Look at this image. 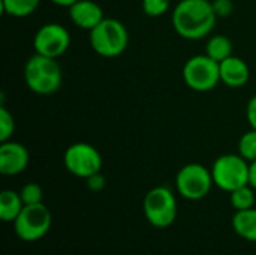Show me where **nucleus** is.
Instances as JSON below:
<instances>
[{
	"label": "nucleus",
	"mask_w": 256,
	"mask_h": 255,
	"mask_svg": "<svg viewBox=\"0 0 256 255\" xmlns=\"http://www.w3.org/2000/svg\"><path fill=\"white\" fill-rule=\"evenodd\" d=\"M177 35L188 41L207 38L218 21V12L210 0H180L171 15Z\"/></svg>",
	"instance_id": "nucleus-1"
},
{
	"label": "nucleus",
	"mask_w": 256,
	"mask_h": 255,
	"mask_svg": "<svg viewBox=\"0 0 256 255\" xmlns=\"http://www.w3.org/2000/svg\"><path fill=\"white\" fill-rule=\"evenodd\" d=\"M26 86L36 95L46 96L56 93L63 81L62 66L57 59L34 53L24 65L22 71Z\"/></svg>",
	"instance_id": "nucleus-2"
},
{
	"label": "nucleus",
	"mask_w": 256,
	"mask_h": 255,
	"mask_svg": "<svg viewBox=\"0 0 256 255\" xmlns=\"http://www.w3.org/2000/svg\"><path fill=\"white\" fill-rule=\"evenodd\" d=\"M88 33L90 47L100 57H118L126 51L129 45L128 29L122 21L116 18H104Z\"/></svg>",
	"instance_id": "nucleus-3"
},
{
	"label": "nucleus",
	"mask_w": 256,
	"mask_h": 255,
	"mask_svg": "<svg viewBox=\"0 0 256 255\" xmlns=\"http://www.w3.org/2000/svg\"><path fill=\"white\" fill-rule=\"evenodd\" d=\"M142 210L150 225L154 228H168L178 215L177 197L168 186H154L146 194Z\"/></svg>",
	"instance_id": "nucleus-4"
},
{
	"label": "nucleus",
	"mask_w": 256,
	"mask_h": 255,
	"mask_svg": "<svg viewBox=\"0 0 256 255\" xmlns=\"http://www.w3.org/2000/svg\"><path fill=\"white\" fill-rule=\"evenodd\" d=\"M249 164L238 153L220 155L210 168L214 186L230 194L237 188L249 185Z\"/></svg>",
	"instance_id": "nucleus-5"
},
{
	"label": "nucleus",
	"mask_w": 256,
	"mask_h": 255,
	"mask_svg": "<svg viewBox=\"0 0 256 255\" xmlns=\"http://www.w3.org/2000/svg\"><path fill=\"white\" fill-rule=\"evenodd\" d=\"M214 186L212 170L198 162L183 165L176 176V189L184 200L200 201L206 198Z\"/></svg>",
	"instance_id": "nucleus-6"
},
{
	"label": "nucleus",
	"mask_w": 256,
	"mask_h": 255,
	"mask_svg": "<svg viewBox=\"0 0 256 255\" xmlns=\"http://www.w3.org/2000/svg\"><path fill=\"white\" fill-rule=\"evenodd\" d=\"M12 224L20 240L38 242L48 234L52 225V216L44 203L27 204Z\"/></svg>",
	"instance_id": "nucleus-7"
},
{
	"label": "nucleus",
	"mask_w": 256,
	"mask_h": 255,
	"mask_svg": "<svg viewBox=\"0 0 256 255\" xmlns=\"http://www.w3.org/2000/svg\"><path fill=\"white\" fill-rule=\"evenodd\" d=\"M183 81L194 92H210L220 83L219 62L207 54H198L186 60L183 66Z\"/></svg>",
	"instance_id": "nucleus-8"
},
{
	"label": "nucleus",
	"mask_w": 256,
	"mask_h": 255,
	"mask_svg": "<svg viewBox=\"0 0 256 255\" xmlns=\"http://www.w3.org/2000/svg\"><path fill=\"white\" fill-rule=\"evenodd\" d=\"M64 168L78 179H87L102 170V156L99 150L88 143H74L63 155Z\"/></svg>",
	"instance_id": "nucleus-9"
},
{
	"label": "nucleus",
	"mask_w": 256,
	"mask_h": 255,
	"mask_svg": "<svg viewBox=\"0 0 256 255\" xmlns=\"http://www.w3.org/2000/svg\"><path fill=\"white\" fill-rule=\"evenodd\" d=\"M70 47L69 30L58 23H46L40 26L33 36L34 53L58 59Z\"/></svg>",
	"instance_id": "nucleus-10"
},
{
	"label": "nucleus",
	"mask_w": 256,
	"mask_h": 255,
	"mask_svg": "<svg viewBox=\"0 0 256 255\" xmlns=\"http://www.w3.org/2000/svg\"><path fill=\"white\" fill-rule=\"evenodd\" d=\"M30 162V153L27 147L18 141H3L0 144V173L3 176L21 174Z\"/></svg>",
	"instance_id": "nucleus-11"
},
{
	"label": "nucleus",
	"mask_w": 256,
	"mask_h": 255,
	"mask_svg": "<svg viewBox=\"0 0 256 255\" xmlns=\"http://www.w3.org/2000/svg\"><path fill=\"white\" fill-rule=\"evenodd\" d=\"M70 21L82 30L90 32L94 29L105 17L102 8L93 0H78L69 8Z\"/></svg>",
	"instance_id": "nucleus-12"
},
{
	"label": "nucleus",
	"mask_w": 256,
	"mask_h": 255,
	"mask_svg": "<svg viewBox=\"0 0 256 255\" xmlns=\"http://www.w3.org/2000/svg\"><path fill=\"white\" fill-rule=\"evenodd\" d=\"M219 71H220V83L226 84L231 89H240L246 86L250 78L249 65L243 59L234 54L219 63Z\"/></svg>",
	"instance_id": "nucleus-13"
},
{
	"label": "nucleus",
	"mask_w": 256,
	"mask_h": 255,
	"mask_svg": "<svg viewBox=\"0 0 256 255\" xmlns=\"http://www.w3.org/2000/svg\"><path fill=\"white\" fill-rule=\"evenodd\" d=\"M231 224L237 236L248 242H256V207L236 210Z\"/></svg>",
	"instance_id": "nucleus-14"
},
{
	"label": "nucleus",
	"mask_w": 256,
	"mask_h": 255,
	"mask_svg": "<svg viewBox=\"0 0 256 255\" xmlns=\"http://www.w3.org/2000/svg\"><path fill=\"white\" fill-rule=\"evenodd\" d=\"M26 204L21 200L20 192L12 189H4L0 192V219L4 222H14L21 213Z\"/></svg>",
	"instance_id": "nucleus-15"
},
{
	"label": "nucleus",
	"mask_w": 256,
	"mask_h": 255,
	"mask_svg": "<svg viewBox=\"0 0 256 255\" xmlns=\"http://www.w3.org/2000/svg\"><path fill=\"white\" fill-rule=\"evenodd\" d=\"M206 54L216 62H222L232 56V42L225 35H214L206 44Z\"/></svg>",
	"instance_id": "nucleus-16"
},
{
	"label": "nucleus",
	"mask_w": 256,
	"mask_h": 255,
	"mask_svg": "<svg viewBox=\"0 0 256 255\" xmlns=\"http://www.w3.org/2000/svg\"><path fill=\"white\" fill-rule=\"evenodd\" d=\"M40 0H2V9L4 14L15 17V18H24L32 15Z\"/></svg>",
	"instance_id": "nucleus-17"
},
{
	"label": "nucleus",
	"mask_w": 256,
	"mask_h": 255,
	"mask_svg": "<svg viewBox=\"0 0 256 255\" xmlns=\"http://www.w3.org/2000/svg\"><path fill=\"white\" fill-rule=\"evenodd\" d=\"M230 201L236 210H246L255 207V189L250 185L237 188L230 192Z\"/></svg>",
	"instance_id": "nucleus-18"
},
{
	"label": "nucleus",
	"mask_w": 256,
	"mask_h": 255,
	"mask_svg": "<svg viewBox=\"0 0 256 255\" xmlns=\"http://www.w3.org/2000/svg\"><path fill=\"white\" fill-rule=\"evenodd\" d=\"M238 155H242L246 161L252 162L256 159V129L244 132L238 141Z\"/></svg>",
	"instance_id": "nucleus-19"
},
{
	"label": "nucleus",
	"mask_w": 256,
	"mask_h": 255,
	"mask_svg": "<svg viewBox=\"0 0 256 255\" xmlns=\"http://www.w3.org/2000/svg\"><path fill=\"white\" fill-rule=\"evenodd\" d=\"M20 195H21V200H22V203L26 206L27 204H38V203H42L44 191H42V188H40L39 183L28 182V183H26V185L21 186Z\"/></svg>",
	"instance_id": "nucleus-20"
},
{
	"label": "nucleus",
	"mask_w": 256,
	"mask_h": 255,
	"mask_svg": "<svg viewBox=\"0 0 256 255\" xmlns=\"http://www.w3.org/2000/svg\"><path fill=\"white\" fill-rule=\"evenodd\" d=\"M15 131V119L9 113V110L2 105L0 107V141H9Z\"/></svg>",
	"instance_id": "nucleus-21"
},
{
	"label": "nucleus",
	"mask_w": 256,
	"mask_h": 255,
	"mask_svg": "<svg viewBox=\"0 0 256 255\" xmlns=\"http://www.w3.org/2000/svg\"><path fill=\"white\" fill-rule=\"evenodd\" d=\"M171 0H142L141 6L147 17L158 18L168 12Z\"/></svg>",
	"instance_id": "nucleus-22"
},
{
	"label": "nucleus",
	"mask_w": 256,
	"mask_h": 255,
	"mask_svg": "<svg viewBox=\"0 0 256 255\" xmlns=\"http://www.w3.org/2000/svg\"><path fill=\"white\" fill-rule=\"evenodd\" d=\"M86 183H87V188L92 191V192H100L105 189L106 186V179L105 176L99 171V173H94L92 174L90 177L86 179Z\"/></svg>",
	"instance_id": "nucleus-23"
},
{
	"label": "nucleus",
	"mask_w": 256,
	"mask_h": 255,
	"mask_svg": "<svg viewBox=\"0 0 256 255\" xmlns=\"http://www.w3.org/2000/svg\"><path fill=\"white\" fill-rule=\"evenodd\" d=\"M246 119L252 129H256V95H254L246 107Z\"/></svg>",
	"instance_id": "nucleus-24"
},
{
	"label": "nucleus",
	"mask_w": 256,
	"mask_h": 255,
	"mask_svg": "<svg viewBox=\"0 0 256 255\" xmlns=\"http://www.w3.org/2000/svg\"><path fill=\"white\" fill-rule=\"evenodd\" d=\"M214 5V9L218 12V17H225V15H230L231 11H232V3L231 0H214L213 2Z\"/></svg>",
	"instance_id": "nucleus-25"
},
{
	"label": "nucleus",
	"mask_w": 256,
	"mask_h": 255,
	"mask_svg": "<svg viewBox=\"0 0 256 255\" xmlns=\"http://www.w3.org/2000/svg\"><path fill=\"white\" fill-rule=\"evenodd\" d=\"M249 185L256 191V159L249 164Z\"/></svg>",
	"instance_id": "nucleus-26"
},
{
	"label": "nucleus",
	"mask_w": 256,
	"mask_h": 255,
	"mask_svg": "<svg viewBox=\"0 0 256 255\" xmlns=\"http://www.w3.org/2000/svg\"><path fill=\"white\" fill-rule=\"evenodd\" d=\"M51 3H54V5H57V6H62V8H70L74 3H76L78 0H50Z\"/></svg>",
	"instance_id": "nucleus-27"
}]
</instances>
